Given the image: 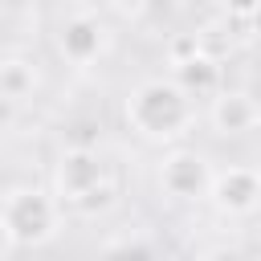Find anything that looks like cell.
<instances>
[{
	"label": "cell",
	"instance_id": "6",
	"mask_svg": "<svg viewBox=\"0 0 261 261\" xmlns=\"http://www.w3.org/2000/svg\"><path fill=\"white\" fill-rule=\"evenodd\" d=\"M106 45H110V33H106V24H102L98 16H90V12H73V16H65L61 29H57V53H61L69 65H77V69L94 65V61L106 53Z\"/></svg>",
	"mask_w": 261,
	"mask_h": 261
},
{
	"label": "cell",
	"instance_id": "8",
	"mask_svg": "<svg viewBox=\"0 0 261 261\" xmlns=\"http://www.w3.org/2000/svg\"><path fill=\"white\" fill-rule=\"evenodd\" d=\"M171 77H175L192 98H200V94L220 90V61H216L212 53H204V45H200V49H192V53H184V57L171 61Z\"/></svg>",
	"mask_w": 261,
	"mask_h": 261
},
{
	"label": "cell",
	"instance_id": "5",
	"mask_svg": "<svg viewBox=\"0 0 261 261\" xmlns=\"http://www.w3.org/2000/svg\"><path fill=\"white\" fill-rule=\"evenodd\" d=\"M208 200L224 216H253L261 208V171L249 163H228L224 171H212Z\"/></svg>",
	"mask_w": 261,
	"mask_h": 261
},
{
	"label": "cell",
	"instance_id": "3",
	"mask_svg": "<svg viewBox=\"0 0 261 261\" xmlns=\"http://www.w3.org/2000/svg\"><path fill=\"white\" fill-rule=\"evenodd\" d=\"M53 196L61 200V208H102L110 200V175H106V159L94 147H65L53 163Z\"/></svg>",
	"mask_w": 261,
	"mask_h": 261
},
{
	"label": "cell",
	"instance_id": "9",
	"mask_svg": "<svg viewBox=\"0 0 261 261\" xmlns=\"http://www.w3.org/2000/svg\"><path fill=\"white\" fill-rule=\"evenodd\" d=\"M37 94V65L29 57H0V98L29 102Z\"/></svg>",
	"mask_w": 261,
	"mask_h": 261
},
{
	"label": "cell",
	"instance_id": "4",
	"mask_svg": "<svg viewBox=\"0 0 261 261\" xmlns=\"http://www.w3.org/2000/svg\"><path fill=\"white\" fill-rule=\"evenodd\" d=\"M159 188L179 200V204H196V200H208V188H212V163L192 151V147H175L159 159Z\"/></svg>",
	"mask_w": 261,
	"mask_h": 261
},
{
	"label": "cell",
	"instance_id": "2",
	"mask_svg": "<svg viewBox=\"0 0 261 261\" xmlns=\"http://www.w3.org/2000/svg\"><path fill=\"white\" fill-rule=\"evenodd\" d=\"M0 220L8 224L16 249H41L61 228V200L45 188L16 184L0 196Z\"/></svg>",
	"mask_w": 261,
	"mask_h": 261
},
{
	"label": "cell",
	"instance_id": "11",
	"mask_svg": "<svg viewBox=\"0 0 261 261\" xmlns=\"http://www.w3.org/2000/svg\"><path fill=\"white\" fill-rule=\"evenodd\" d=\"M8 253H16V241H12V232H8V224L0 220V257H8Z\"/></svg>",
	"mask_w": 261,
	"mask_h": 261
},
{
	"label": "cell",
	"instance_id": "1",
	"mask_svg": "<svg viewBox=\"0 0 261 261\" xmlns=\"http://www.w3.org/2000/svg\"><path fill=\"white\" fill-rule=\"evenodd\" d=\"M126 126L147 143H171L196 122V98L175 77H147L122 102Z\"/></svg>",
	"mask_w": 261,
	"mask_h": 261
},
{
	"label": "cell",
	"instance_id": "10",
	"mask_svg": "<svg viewBox=\"0 0 261 261\" xmlns=\"http://www.w3.org/2000/svg\"><path fill=\"white\" fill-rule=\"evenodd\" d=\"M220 4H224V8L232 12V16H241V20H249V16L257 12V4H261V0H220Z\"/></svg>",
	"mask_w": 261,
	"mask_h": 261
},
{
	"label": "cell",
	"instance_id": "12",
	"mask_svg": "<svg viewBox=\"0 0 261 261\" xmlns=\"http://www.w3.org/2000/svg\"><path fill=\"white\" fill-rule=\"evenodd\" d=\"M249 20H253V29H257V33H261V4H257V12H253V16H249Z\"/></svg>",
	"mask_w": 261,
	"mask_h": 261
},
{
	"label": "cell",
	"instance_id": "7",
	"mask_svg": "<svg viewBox=\"0 0 261 261\" xmlns=\"http://www.w3.org/2000/svg\"><path fill=\"white\" fill-rule=\"evenodd\" d=\"M208 122L216 135L224 139H241V135H253L261 130V102L249 94V90H212V102H208Z\"/></svg>",
	"mask_w": 261,
	"mask_h": 261
}]
</instances>
